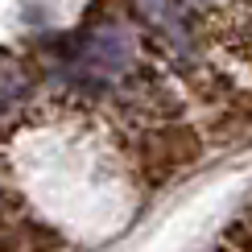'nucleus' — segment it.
<instances>
[{
    "label": "nucleus",
    "mask_w": 252,
    "mask_h": 252,
    "mask_svg": "<svg viewBox=\"0 0 252 252\" xmlns=\"http://www.w3.org/2000/svg\"><path fill=\"white\" fill-rule=\"evenodd\" d=\"M128 8H132V17L161 41L165 58L203 54V50H207L203 13H194L186 0H128Z\"/></svg>",
    "instance_id": "2"
},
{
    "label": "nucleus",
    "mask_w": 252,
    "mask_h": 252,
    "mask_svg": "<svg viewBox=\"0 0 252 252\" xmlns=\"http://www.w3.org/2000/svg\"><path fill=\"white\" fill-rule=\"evenodd\" d=\"M136 170H141L145 186H165V182H174L182 174L178 161L170 157V145H165V136H161L157 124L136 132Z\"/></svg>",
    "instance_id": "3"
},
{
    "label": "nucleus",
    "mask_w": 252,
    "mask_h": 252,
    "mask_svg": "<svg viewBox=\"0 0 252 252\" xmlns=\"http://www.w3.org/2000/svg\"><path fill=\"white\" fill-rule=\"evenodd\" d=\"M219 240H223V244H232L236 252H252V203H248L236 219H227Z\"/></svg>",
    "instance_id": "8"
},
{
    "label": "nucleus",
    "mask_w": 252,
    "mask_h": 252,
    "mask_svg": "<svg viewBox=\"0 0 252 252\" xmlns=\"http://www.w3.org/2000/svg\"><path fill=\"white\" fill-rule=\"evenodd\" d=\"M203 136L215 149H244L252 145V120L236 108H211L203 120Z\"/></svg>",
    "instance_id": "4"
},
{
    "label": "nucleus",
    "mask_w": 252,
    "mask_h": 252,
    "mask_svg": "<svg viewBox=\"0 0 252 252\" xmlns=\"http://www.w3.org/2000/svg\"><path fill=\"white\" fill-rule=\"evenodd\" d=\"M0 252H25V232H21V219H8L0 211Z\"/></svg>",
    "instance_id": "9"
},
{
    "label": "nucleus",
    "mask_w": 252,
    "mask_h": 252,
    "mask_svg": "<svg viewBox=\"0 0 252 252\" xmlns=\"http://www.w3.org/2000/svg\"><path fill=\"white\" fill-rule=\"evenodd\" d=\"M25 91H29V75L21 70V62L8 58V54H0V103L25 95Z\"/></svg>",
    "instance_id": "7"
},
{
    "label": "nucleus",
    "mask_w": 252,
    "mask_h": 252,
    "mask_svg": "<svg viewBox=\"0 0 252 252\" xmlns=\"http://www.w3.org/2000/svg\"><path fill=\"white\" fill-rule=\"evenodd\" d=\"M132 62H136V41L128 33V25L103 21V25H91L83 33V46L75 54V70L87 87H108L112 79L132 75Z\"/></svg>",
    "instance_id": "1"
},
{
    "label": "nucleus",
    "mask_w": 252,
    "mask_h": 252,
    "mask_svg": "<svg viewBox=\"0 0 252 252\" xmlns=\"http://www.w3.org/2000/svg\"><path fill=\"white\" fill-rule=\"evenodd\" d=\"M186 4H190L194 13H219V8H223L227 0H186Z\"/></svg>",
    "instance_id": "10"
},
{
    "label": "nucleus",
    "mask_w": 252,
    "mask_h": 252,
    "mask_svg": "<svg viewBox=\"0 0 252 252\" xmlns=\"http://www.w3.org/2000/svg\"><path fill=\"white\" fill-rule=\"evenodd\" d=\"M21 232H25V252H58L62 236L41 219H21Z\"/></svg>",
    "instance_id": "6"
},
{
    "label": "nucleus",
    "mask_w": 252,
    "mask_h": 252,
    "mask_svg": "<svg viewBox=\"0 0 252 252\" xmlns=\"http://www.w3.org/2000/svg\"><path fill=\"white\" fill-rule=\"evenodd\" d=\"M165 136V145H170V157L178 161V170H190V165H198L207 157V136H203V124L194 120H174V124H157Z\"/></svg>",
    "instance_id": "5"
}]
</instances>
